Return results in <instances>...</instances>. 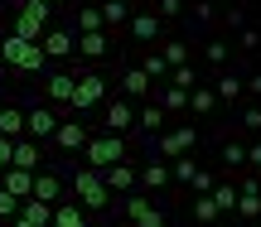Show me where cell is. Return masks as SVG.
<instances>
[{
	"label": "cell",
	"mask_w": 261,
	"mask_h": 227,
	"mask_svg": "<svg viewBox=\"0 0 261 227\" xmlns=\"http://www.w3.org/2000/svg\"><path fill=\"white\" fill-rule=\"evenodd\" d=\"M0 63L15 68V73H39L44 68V44H29L19 34H5L0 39Z\"/></svg>",
	"instance_id": "6da1fadb"
},
{
	"label": "cell",
	"mask_w": 261,
	"mask_h": 227,
	"mask_svg": "<svg viewBox=\"0 0 261 227\" xmlns=\"http://www.w3.org/2000/svg\"><path fill=\"white\" fill-rule=\"evenodd\" d=\"M73 198L83 203L87 213H107V208H112V189H107V179L97 169H87V164L73 174Z\"/></svg>",
	"instance_id": "7a4b0ae2"
},
{
	"label": "cell",
	"mask_w": 261,
	"mask_h": 227,
	"mask_svg": "<svg viewBox=\"0 0 261 227\" xmlns=\"http://www.w3.org/2000/svg\"><path fill=\"white\" fill-rule=\"evenodd\" d=\"M83 160H87V169L102 174V169H112V164L126 160V140H121V135H112V131H107V135H92V140L83 145Z\"/></svg>",
	"instance_id": "3957f363"
},
{
	"label": "cell",
	"mask_w": 261,
	"mask_h": 227,
	"mask_svg": "<svg viewBox=\"0 0 261 227\" xmlns=\"http://www.w3.org/2000/svg\"><path fill=\"white\" fill-rule=\"evenodd\" d=\"M48 10H54V5H44V0H24V5H19V15H15V29H10V34L29 39V44H44V34H48Z\"/></svg>",
	"instance_id": "277c9868"
},
{
	"label": "cell",
	"mask_w": 261,
	"mask_h": 227,
	"mask_svg": "<svg viewBox=\"0 0 261 227\" xmlns=\"http://www.w3.org/2000/svg\"><path fill=\"white\" fill-rule=\"evenodd\" d=\"M194 145H198V126H179V131H169V135L155 140V160H179V155L194 150Z\"/></svg>",
	"instance_id": "5b68a950"
},
{
	"label": "cell",
	"mask_w": 261,
	"mask_h": 227,
	"mask_svg": "<svg viewBox=\"0 0 261 227\" xmlns=\"http://www.w3.org/2000/svg\"><path fill=\"white\" fill-rule=\"evenodd\" d=\"M121 213H126L136 227H169V222H165V213H160L155 203L145 198V193H130V198L121 203Z\"/></svg>",
	"instance_id": "8992f818"
},
{
	"label": "cell",
	"mask_w": 261,
	"mask_h": 227,
	"mask_svg": "<svg viewBox=\"0 0 261 227\" xmlns=\"http://www.w3.org/2000/svg\"><path fill=\"white\" fill-rule=\"evenodd\" d=\"M102 92H107L102 73H83V77H77V92H73V102H68V111H92V106L102 102Z\"/></svg>",
	"instance_id": "52a82bcc"
},
{
	"label": "cell",
	"mask_w": 261,
	"mask_h": 227,
	"mask_svg": "<svg viewBox=\"0 0 261 227\" xmlns=\"http://www.w3.org/2000/svg\"><path fill=\"white\" fill-rule=\"evenodd\" d=\"M58 106H34V111H29V121H24V135L29 140H54L58 135Z\"/></svg>",
	"instance_id": "ba28073f"
},
{
	"label": "cell",
	"mask_w": 261,
	"mask_h": 227,
	"mask_svg": "<svg viewBox=\"0 0 261 227\" xmlns=\"http://www.w3.org/2000/svg\"><path fill=\"white\" fill-rule=\"evenodd\" d=\"M87 140H92V135H87L83 121H63V126H58V135H54V150L58 155H73V150H83Z\"/></svg>",
	"instance_id": "9c48e42d"
},
{
	"label": "cell",
	"mask_w": 261,
	"mask_h": 227,
	"mask_svg": "<svg viewBox=\"0 0 261 227\" xmlns=\"http://www.w3.org/2000/svg\"><path fill=\"white\" fill-rule=\"evenodd\" d=\"M136 111H140V106H130L126 97L107 102V131H112V135H126L130 126H136Z\"/></svg>",
	"instance_id": "30bf717a"
},
{
	"label": "cell",
	"mask_w": 261,
	"mask_h": 227,
	"mask_svg": "<svg viewBox=\"0 0 261 227\" xmlns=\"http://www.w3.org/2000/svg\"><path fill=\"white\" fill-rule=\"evenodd\" d=\"M102 179H107V189L112 193H126V189H140V169L136 164H112V169H102Z\"/></svg>",
	"instance_id": "8fae6325"
},
{
	"label": "cell",
	"mask_w": 261,
	"mask_h": 227,
	"mask_svg": "<svg viewBox=\"0 0 261 227\" xmlns=\"http://www.w3.org/2000/svg\"><path fill=\"white\" fill-rule=\"evenodd\" d=\"M44 92H48V102H54V106H68V102H73V92H77V77L73 73H48Z\"/></svg>",
	"instance_id": "7c38bea8"
},
{
	"label": "cell",
	"mask_w": 261,
	"mask_h": 227,
	"mask_svg": "<svg viewBox=\"0 0 261 227\" xmlns=\"http://www.w3.org/2000/svg\"><path fill=\"white\" fill-rule=\"evenodd\" d=\"M130 39H136V44H155V39H160V15H155V10L130 15Z\"/></svg>",
	"instance_id": "4fadbf2b"
},
{
	"label": "cell",
	"mask_w": 261,
	"mask_h": 227,
	"mask_svg": "<svg viewBox=\"0 0 261 227\" xmlns=\"http://www.w3.org/2000/svg\"><path fill=\"white\" fill-rule=\"evenodd\" d=\"M39 160H44V150H39V140H15V160H10V169H29V174H39Z\"/></svg>",
	"instance_id": "5bb4252c"
},
{
	"label": "cell",
	"mask_w": 261,
	"mask_h": 227,
	"mask_svg": "<svg viewBox=\"0 0 261 227\" xmlns=\"http://www.w3.org/2000/svg\"><path fill=\"white\" fill-rule=\"evenodd\" d=\"M68 53H77V39L68 29H48L44 34V58H68Z\"/></svg>",
	"instance_id": "9a60e30c"
},
{
	"label": "cell",
	"mask_w": 261,
	"mask_h": 227,
	"mask_svg": "<svg viewBox=\"0 0 261 227\" xmlns=\"http://www.w3.org/2000/svg\"><path fill=\"white\" fill-rule=\"evenodd\" d=\"M24 121H29V111L0 106V135H5V140H24Z\"/></svg>",
	"instance_id": "2e32d148"
},
{
	"label": "cell",
	"mask_w": 261,
	"mask_h": 227,
	"mask_svg": "<svg viewBox=\"0 0 261 227\" xmlns=\"http://www.w3.org/2000/svg\"><path fill=\"white\" fill-rule=\"evenodd\" d=\"M237 213H242L247 222L261 218V184L256 179H242V198H237Z\"/></svg>",
	"instance_id": "e0dca14e"
},
{
	"label": "cell",
	"mask_w": 261,
	"mask_h": 227,
	"mask_svg": "<svg viewBox=\"0 0 261 227\" xmlns=\"http://www.w3.org/2000/svg\"><path fill=\"white\" fill-rule=\"evenodd\" d=\"M48 227H87V208H83V203H58V208H54V222H48Z\"/></svg>",
	"instance_id": "ac0fdd59"
},
{
	"label": "cell",
	"mask_w": 261,
	"mask_h": 227,
	"mask_svg": "<svg viewBox=\"0 0 261 227\" xmlns=\"http://www.w3.org/2000/svg\"><path fill=\"white\" fill-rule=\"evenodd\" d=\"M169 179H174V169H169L165 160H150L145 169H140V189H169Z\"/></svg>",
	"instance_id": "d6986e66"
},
{
	"label": "cell",
	"mask_w": 261,
	"mask_h": 227,
	"mask_svg": "<svg viewBox=\"0 0 261 227\" xmlns=\"http://www.w3.org/2000/svg\"><path fill=\"white\" fill-rule=\"evenodd\" d=\"M58 193H63V179H58V174H34V198L39 203H54V208H58Z\"/></svg>",
	"instance_id": "ffe728a7"
},
{
	"label": "cell",
	"mask_w": 261,
	"mask_h": 227,
	"mask_svg": "<svg viewBox=\"0 0 261 227\" xmlns=\"http://www.w3.org/2000/svg\"><path fill=\"white\" fill-rule=\"evenodd\" d=\"M0 189H10L15 198H34V174L29 169H5V184Z\"/></svg>",
	"instance_id": "44dd1931"
},
{
	"label": "cell",
	"mask_w": 261,
	"mask_h": 227,
	"mask_svg": "<svg viewBox=\"0 0 261 227\" xmlns=\"http://www.w3.org/2000/svg\"><path fill=\"white\" fill-rule=\"evenodd\" d=\"M77 53L92 58V63H102V58L112 53V39H107V34H83V39H77Z\"/></svg>",
	"instance_id": "7402d4cb"
},
{
	"label": "cell",
	"mask_w": 261,
	"mask_h": 227,
	"mask_svg": "<svg viewBox=\"0 0 261 227\" xmlns=\"http://www.w3.org/2000/svg\"><path fill=\"white\" fill-rule=\"evenodd\" d=\"M150 87H155V82H150L145 68H126V73H121V92H126V97H145Z\"/></svg>",
	"instance_id": "603a6c76"
},
{
	"label": "cell",
	"mask_w": 261,
	"mask_h": 227,
	"mask_svg": "<svg viewBox=\"0 0 261 227\" xmlns=\"http://www.w3.org/2000/svg\"><path fill=\"white\" fill-rule=\"evenodd\" d=\"M19 218H24V222H34V227H48V222H54V203L24 198V208H19Z\"/></svg>",
	"instance_id": "cb8c5ba5"
},
{
	"label": "cell",
	"mask_w": 261,
	"mask_h": 227,
	"mask_svg": "<svg viewBox=\"0 0 261 227\" xmlns=\"http://www.w3.org/2000/svg\"><path fill=\"white\" fill-rule=\"evenodd\" d=\"M77 24H83V34H107L102 5H83V10H77Z\"/></svg>",
	"instance_id": "d4e9b609"
},
{
	"label": "cell",
	"mask_w": 261,
	"mask_h": 227,
	"mask_svg": "<svg viewBox=\"0 0 261 227\" xmlns=\"http://www.w3.org/2000/svg\"><path fill=\"white\" fill-rule=\"evenodd\" d=\"M189 111H198V116L218 111V92L213 87H194V92H189Z\"/></svg>",
	"instance_id": "484cf974"
},
{
	"label": "cell",
	"mask_w": 261,
	"mask_h": 227,
	"mask_svg": "<svg viewBox=\"0 0 261 227\" xmlns=\"http://www.w3.org/2000/svg\"><path fill=\"white\" fill-rule=\"evenodd\" d=\"M218 213H223V208L213 203V193H198V198H194V218L203 227H218Z\"/></svg>",
	"instance_id": "4316f807"
},
{
	"label": "cell",
	"mask_w": 261,
	"mask_h": 227,
	"mask_svg": "<svg viewBox=\"0 0 261 227\" xmlns=\"http://www.w3.org/2000/svg\"><path fill=\"white\" fill-rule=\"evenodd\" d=\"M213 92H218V102H237L242 77H237V73H218V87H213Z\"/></svg>",
	"instance_id": "83f0119b"
},
{
	"label": "cell",
	"mask_w": 261,
	"mask_h": 227,
	"mask_svg": "<svg viewBox=\"0 0 261 227\" xmlns=\"http://www.w3.org/2000/svg\"><path fill=\"white\" fill-rule=\"evenodd\" d=\"M237 198H242L237 184H218V189H213V203H218L223 213H237Z\"/></svg>",
	"instance_id": "f1b7e54d"
},
{
	"label": "cell",
	"mask_w": 261,
	"mask_h": 227,
	"mask_svg": "<svg viewBox=\"0 0 261 227\" xmlns=\"http://www.w3.org/2000/svg\"><path fill=\"white\" fill-rule=\"evenodd\" d=\"M102 19H107V29H112V24H130V5H126V0H107Z\"/></svg>",
	"instance_id": "f546056e"
},
{
	"label": "cell",
	"mask_w": 261,
	"mask_h": 227,
	"mask_svg": "<svg viewBox=\"0 0 261 227\" xmlns=\"http://www.w3.org/2000/svg\"><path fill=\"white\" fill-rule=\"evenodd\" d=\"M160 106H165V111H184L189 92H184V87H165V92H160Z\"/></svg>",
	"instance_id": "4dcf8cb0"
},
{
	"label": "cell",
	"mask_w": 261,
	"mask_h": 227,
	"mask_svg": "<svg viewBox=\"0 0 261 227\" xmlns=\"http://www.w3.org/2000/svg\"><path fill=\"white\" fill-rule=\"evenodd\" d=\"M160 121H165V111H160V106H140V111H136V126H140V131H160Z\"/></svg>",
	"instance_id": "1f68e13d"
},
{
	"label": "cell",
	"mask_w": 261,
	"mask_h": 227,
	"mask_svg": "<svg viewBox=\"0 0 261 227\" xmlns=\"http://www.w3.org/2000/svg\"><path fill=\"white\" fill-rule=\"evenodd\" d=\"M160 53H165V63H169V68H184V63H189V44H179V39H169Z\"/></svg>",
	"instance_id": "d6a6232c"
},
{
	"label": "cell",
	"mask_w": 261,
	"mask_h": 227,
	"mask_svg": "<svg viewBox=\"0 0 261 227\" xmlns=\"http://www.w3.org/2000/svg\"><path fill=\"white\" fill-rule=\"evenodd\" d=\"M169 87H184V92H194V87H198V73H194V68H174V73H169Z\"/></svg>",
	"instance_id": "836d02e7"
},
{
	"label": "cell",
	"mask_w": 261,
	"mask_h": 227,
	"mask_svg": "<svg viewBox=\"0 0 261 227\" xmlns=\"http://www.w3.org/2000/svg\"><path fill=\"white\" fill-rule=\"evenodd\" d=\"M223 164H227V169H242V164H247V145L227 140V145H223Z\"/></svg>",
	"instance_id": "e575fe53"
},
{
	"label": "cell",
	"mask_w": 261,
	"mask_h": 227,
	"mask_svg": "<svg viewBox=\"0 0 261 227\" xmlns=\"http://www.w3.org/2000/svg\"><path fill=\"white\" fill-rule=\"evenodd\" d=\"M140 68H145V73H150V82H155V77H169V73H174V68L165 63V53H150V58H145V63H140Z\"/></svg>",
	"instance_id": "d590c367"
},
{
	"label": "cell",
	"mask_w": 261,
	"mask_h": 227,
	"mask_svg": "<svg viewBox=\"0 0 261 227\" xmlns=\"http://www.w3.org/2000/svg\"><path fill=\"white\" fill-rule=\"evenodd\" d=\"M194 174H198V164L189 160V155H179L174 160V184H194Z\"/></svg>",
	"instance_id": "8d00e7d4"
},
{
	"label": "cell",
	"mask_w": 261,
	"mask_h": 227,
	"mask_svg": "<svg viewBox=\"0 0 261 227\" xmlns=\"http://www.w3.org/2000/svg\"><path fill=\"white\" fill-rule=\"evenodd\" d=\"M0 218H5V222H15V218H19V198H15L10 189H0Z\"/></svg>",
	"instance_id": "74e56055"
},
{
	"label": "cell",
	"mask_w": 261,
	"mask_h": 227,
	"mask_svg": "<svg viewBox=\"0 0 261 227\" xmlns=\"http://www.w3.org/2000/svg\"><path fill=\"white\" fill-rule=\"evenodd\" d=\"M208 63H213V68L227 63V44H223V39H213V44H208Z\"/></svg>",
	"instance_id": "f35d334b"
},
{
	"label": "cell",
	"mask_w": 261,
	"mask_h": 227,
	"mask_svg": "<svg viewBox=\"0 0 261 227\" xmlns=\"http://www.w3.org/2000/svg\"><path fill=\"white\" fill-rule=\"evenodd\" d=\"M194 189H198V193H213V189H218V179H213L208 169H198V174H194Z\"/></svg>",
	"instance_id": "ab89813d"
},
{
	"label": "cell",
	"mask_w": 261,
	"mask_h": 227,
	"mask_svg": "<svg viewBox=\"0 0 261 227\" xmlns=\"http://www.w3.org/2000/svg\"><path fill=\"white\" fill-rule=\"evenodd\" d=\"M179 10H184V0H160V15H165V19H174Z\"/></svg>",
	"instance_id": "60d3db41"
},
{
	"label": "cell",
	"mask_w": 261,
	"mask_h": 227,
	"mask_svg": "<svg viewBox=\"0 0 261 227\" xmlns=\"http://www.w3.org/2000/svg\"><path fill=\"white\" fill-rule=\"evenodd\" d=\"M237 44H242V48H256L261 34H256V29H242V34H237Z\"/></svg>",
	"instance_id": "b9f144b4"
},
{
	"label": "cell",
	"mask_w": 261,
	"mask_h": 227,
	"mask_svg": "<svg viewBox=\"0 0 261 227\" xmlns=\"http://www.w3.org/2000/svg\"><path fill=\"white\" fill-rule=\"evenodd\" d=\"M237 121H242L247 131H261V111H242V116H237Z\"/></svg>",
	"instance_id": "7bdbcfd3"
},
{
	"label": "cell",
	"mask_w": 261,
	"mask_h": 227,
	"mask_svg": "<svg viewBox=\"0 0 261 227\" xmlns=\"http://www.w3.org/2000/svg\"><path fill=\"white\" fill-rule=\"evenodd\" d=\"M247 164H256V169H261V140H256V145H247Z\"/></svg>",
	"instance_id": "ee69618b"
},
{
	"label": "cell",
	"mask_w": 261,
	"mask_h": 227,
	"mask_svg": "<svg viewBox=\"0 0 261 227\" xmlns=\"http://www.w3.org/2000/svg\"><path fill=\"white\" fill-rule=\"evenodd\" d=\"M247 87H252V92H261V73H252V82H247Z\"/></svg>",
	"instance_id": "f6af8a7d"
},
{
	"label": "cell",
	"mask_w": 261,
	"mask_h": 227,
	"mask_svg": "<svg viewBox=\"0 0 261 227\" xmlns=\"http://www.w3.org/2000/svg\"><path fill=\"white\" fill-rule=\"evenodd\" d=\"M10 227H34V222H24V218H15V222H10Z\"/></svg>",
	"instance_id": "bcb514c9"
},
{
	"label": "cell",
	"mask_w": 261,
	"mask_h": 227,
	"mask_svg": "<svg viewBox=\"0 0 261 227\" xmlns=\"http://www.w3.org/2000/svg\"><path fill=\"white\" fill-rule=\"evenodd\" d=\"M44 5H63V0H44Z\"/></svg>",
	"instance_id": "7dc6e473"
},
{
	"label": "cell",
	"mask_w": 261,
	"mask_h": 227,
	"mask_svg": "<svg viewBox=\"0 0 261 227\" xmlns=\"http://www.w3.org/2000/svg\"><path fill=\"white\" fill-rule=\"evenodd\" d=\"M218 227H237V222H218Z\"/></svg>",
	"instance_id": "c3c4849f"
},
{
	"label": "cell",
	"mask_w": 261,
	"mask_h": 227,
	"mask_svg": "<svg viewBox=\"0 0 261 227\" xmlns=\"http://www.w3.org/2000/svg\"><path fill=\"white\" fill-rule=\"evenodd\" d=\"M0 169H5V164H0Z\"/></svg>",
	"instance_id": "681fc988"
}]
</instances>
